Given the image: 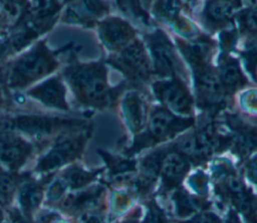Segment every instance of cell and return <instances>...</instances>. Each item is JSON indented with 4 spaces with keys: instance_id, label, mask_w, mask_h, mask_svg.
<instances>
[{
    "instance_id": "7402d4cb",
    "label": "cell",
    "mask_w": 257,
    "mask_h": 223,
    "mask_svg": "<svg viewBox=\"0 0 257 223\" xmlns=\"http://www.w3.org/2000/svg\"><path fill=\"white\" fill-rule=\"evenodd\" d=\"M189 223H219V220L214 215L203 214V215L197 216L195 219H193Z\"/></svg>"
},
{
    "instance_id": "30bf717a",
    "label": "cell",
    "mask_w": 257,
    "mask_h": 223,
    "mask_svg": "<svg viewBox=\"0 0 257 223\" xmlns=\"http://www.w3.org/2000/svg\"><path fill=\"white\" fill-rule=\"evenodd\" d=\"M188 170L186 161L178 154H170L164 161L163 173L167 182L172 185L178 183Z\"/></svg>"
},
{
    "instance_id": "2e32d148",
    "label": "cell",
    "mask_w": 257,
    "mask_h": 223,
    "mask_svg": "<svg viewBox=\"0 0 257 223\" xmlns=\"http://www.w3.org/2000/svg\"><path fill=\"white\" fill-rule=\"evenodd\" d=\"M65 179H66V183L71 188H79L87 184L92 179V176L91 174L84 172L81 169L74 168L67 172Z\"/></svg>"
},
{
    "instance_id": "3957f363",
    "label": "cell",
    "mask_w": 257,
    "mask_h": 223,
    "mask_svg": "<svg viewBox=\"0 0 257 223\" xmlns=\"http://www.w3.org/2000/svg\"><path fill=\"white\" fill-rule=\"evenodd\" d=\"M30 152V146L11 133L0 132V162L9 166H19Z\"/></svg>"
},
{
    "instance_id": "6da1fadb",
    "label": "cell",
    "mask_w": 257,
    "mask_h": 223,
    "mask_svg": "<svg viewBox=\"0 0 257 223\" xmlns=\"http://www.w3.org/2000/svg\"><path fill=\"white\" fill-rule=\"evenodd\" d=\"M56 65L53 56L44 44L38 43L32 50L22 55L9 74L11 86H25L31 81L47 74Z\"/></svg>"
},
{
    "instance_id": "7a4b0ae2",
    "label": "cell",
    "mask_w": 257,
    "mask_h": 223,
    "mask_svg": "<svg viewBox=\"0 0 257 223\" xmlns=\"http://www.w3.org/2000/svg\"><path fill=\"white\" fill-rule=\"evenodd\" d=\"M76 94L85 101L97 102L105 95L104 70L96 64L82 65L71 70L68 75Z\"/></svg>"
},
{
    "instance_id": "8fae6325",
    "label": "cell",
    "mask_w": 257,
    "mask_h": 223,
    "mask_svg": "<svg viewBox=\"0 0 257 223\" xmlns=\"http://www.w3.org/2000/svg\"><path fill=\"white\" fill-rule=\"evenodd\" d=\"M152 45L153 55L156 60L157 68L165 74L172 73L174 68V61L171 49L166 44H164V40L160 38H157Z\"/></svg>"
},
{
    "instance_id": "e0dca14e",
    "label": "cell",
    "mask_w": 257,
    "mask_h": 223,
    "mask_svg": "<svg viewBox=\"0 0 257 223\" xmlns=\"http://www.w3.org/2000/svg\"><path fill=\"white\" fill-rule=\"evenodd\" d=\"M230 13H231V6L223 2L213 3V5H211L208 10L209 16L211 17L212 20H215V21L225 20L227 17H229Z\"/></svg>"
},
{
    "instance_id": "7c38bea8",
    "label": "cell",
    "mask_w": 257,
    "mask_h": 223,
    "mask_svg": "<svg viewBox=\"0 0 257 223\" xmlns=\"http://www.w3.org/2000/svg\"><path fill=\"white\" fill-rule=\"evenodd\" d=\"M122 59L123 62L136 72L145 74L149 70L145 52L139 44H132L128 46L122 54Z\"/></svg>"
},
{
    "instance_id": "52a82bcc",
    "label": "cell",
    "mask_w": 257,
    "mask_h": 223,
    "mask_svg": "<svg viewBox=\"0 0 257 223\" xmlns=\"http://www.w3.org/2000/svg\"><path fill=\"white\" fill-rule=\"evenodd\" d=\"M61 124L58 120L40 116H19L14 120L16 129L31 135H48Z\"/></svg>"
},
{
    "instance_id": "5b68a950",
    "label": "cell",
    "mask_w": 257,
    "mask_h": 223,
    "mask_svg": "<svg viewBox=\"0 0 257 223\" xmlns=\"http://www.w3.org/2000/svg\"><path fill=\"white\" fill-rule=\"evenodd\" d=\"M30 95L46 105L67 109L64 98V87L58 78H50L29 91Z\"/></svg>"
},
{
    "instance_id": "d4e9b609",
    "label": "cell",
    "mask_w": 257,
    "mask_h": 223,
    "mask_svg": "<svg viewBox=\"0 0 257 223\" xmlns=\"http://www.w3.org/2000/svg\"><path fill=\"white\" fill-rule=\"evenodd\" d=\"M2 217H3V213H2V210L0 209V221L2 220Z\"/></svg>"
},
{
    "instance_id": "ffe728a7",
    "label": "cell",
    "mask_w": 257,
    "mask_h": 223,
    "mask_svg": "<svg viewBox=\"0 0 257 223\" xmlns=\"http://www.w3.org/2000/svg\"><path fill=\"white\" fill-rule=\"evenodd\" d=\"M244 23L247 29L257 31V9H251L245 14Z\"/></svg>"
},
{
    "instance_id": "ac0fdd59",
    "label": "cell",
    "mask_w": 257,
    "mask_h": 223,
    "mask_svg": "<svg viewBox=\"0 0 257 223\" xmlns=\"http://www.w3.org/2000/svg\"><path fill=\"white\" fill-rule=\"evenodd\" d=\"M14 188L13 180L3 173H0V195L5 196L12 192Z\"/></svg>"
},
{
    "instance_id": "44dd1931",
    "label": "cell",
    "mask_w": 257,
    "mask_h": 223,
    "mask_svg": "<svg viewBox=\"0 0 257 223\" xmlns=\"http://www.w3.org/2000/svg\"><path fill=\"white\" fill-rule=\"evenodd\" d=\"M146 223H165V220L163 218L162 213L157 208H153L150 211V214L148 215Z\"/></svg>"
},
{
    "instance_id": "4fadbf2b",
    "label": "cell",
    "mask_w": 257,
    "mask_h": 223,
    "mask_svg": "<svg viewBox=\"0 0 257 223\" xmlns=\"http://www.w3.org/2000/svg\"><path fill=\"white\" fill-rule=\"evenodd\" d=\"M182 149L186 154L195 158H205L211 152V144L206 135H197L185 141Z\"/></svg>"
},
{
    "instance_id": "603a6c76",
    "label": "cell",
    "mask_w": 257,
    "mask_h": 223,
    "mask_svg": "<svg viewBox=\"0 0 257 223\" xmlns=\"http://www.w3.org/2000/svg\"><path fill=\"white\" fill-rule=\"evenodd\" d=\"M248 175L257 183V157L253 159L248 165Z\"/></svg>"
},
{
    "instance_id": "277c9868",
    "label": "cell",
    "mask_w": 257,
    "mask_h": 223,
    "mask_svg": "<svg viewBox=\"0 0 257 223\" xmlns=\"http://www.w3.org/2000/svg\"><path fill=\"white\" fill-rule=\"evenodd\" d=\"M80 150V140H64L58 143L40 162L38 165L39 171H49L60 167L67 163Z\"/></svg>"
},
{
    "instance_id": "9c48e42d",
    "label": "cell",
    "mask_w": 257,
    "mask_h": 223,
    "mask_svg": "<svg viewBox=\"0 0 257 223\" xmlns=\"http://www.w3.org/2000/svg\"><path fill=\"white\" fill-rule=\"evenodd\" d=\"M102 37L110 46H119L130 38L131 30L123 22L111 20L103 23L101 27Z\"/></svg>"
},
{
    "instance_id": "5bb4252c",
    "label": "cell",
    "mask_w": 257,
    "mask_h": 223,
    "mask_svg": "<svg viewBox=\"0 0 257 223\" xmlns=\"http://www.w3.org/2000/svg\"><path fill=\"white\" fill-rule=\"evenodd\" d=\"M41 200V192L34 185L25 186L20 193V202L25 211L36 208Z\"/></svg>"
},
{
    "instance_id": "ba28073f",
    "label": "cell",
    "mask_w": 257,
    "mask_h": 223,
    "mask_svg": "<svg viewBox=\"0 0 257 223\" xmlns=\"http://www.w3.org/2000/svg\"><path fill=\"white\" fill-rule=\"evenodd\" d=\"M179 126L181 125L169 113L158 110L152 117L150 130L156 138H165L177 131Z\"/></svg>"
},
{
    "instance_id": "d6986e66",
    "label": "cell",
    "mask_w": 257,
    "mask_h": 223,
    "mask_svg": "<svg viewBox=\"0 0 257 223\" xmlns=\"http://www.w3.org/2000/svg\"><path fill=\"white\" fill-rule=\"evenodd\" d=\"M64 189H65V183H63L62 181H59V180L55 181L49 188V191H48L49 199H51V200L58 199L63 194Z\"/></svg>"
},
{
    "instance_id": "484cf974",
    "label": "cell",
    "mask_w": 257,
    "mask_h": 223,
    "mask_svg": "<svg viewBox=\"0 0 257 223\" xmlns=\"http://www.w3.org/2000/svg\"><path fill=\"white\" fill-rule=\"evenodd\" d=\"M0 103H1V91H0Z\"/></svg>"
},
{
    "instance_id": "cb8c5ba5",
    "label": "cell",
    "mask_w": 257,
    "mask_h": 223,
    "mask_svg": "<svg viewBox=\"0 0 257 223\" xmlns=\"http://www.w3.org/2000/svg\"><path fill=\"white\" fill-rule=\"evenodd\" d=\"M84 223H99V221L95 217H89Z\"/></svg>"
},
{
    "instance_id": "9a60e30c",
    "label": "cell",
    "mask_w": 257,
    "mask_h": 223,
    "mask_svg": "<svg viewBox=\"0 0 257 223\" xmlns=\"http://www.w3.org/2000/svg\"><path fill=\"white\" fill-rule=\"evenodd\" d=\"M242 77L237 65L233 62H228L222 69V80L226 86L235 87L240 83Z\"/></svg>"
},
{
    "instance_id": "8992f818",
    "label": "cell",
    "mask_w": 257,
    "mask_h": 223,
    "mask_svg": "<svg viewBox=\"0 0 257 223\" xmlns=\"http://www.w3.org/2000/svg\"><path fill=\"white\" fill-rule=\"evenodd\" d=\"M158 92L164 102L172 109L179 113H189L191 110L190 95L180 82H165L158 87Z\"/></svg>"
}]
</instances>
